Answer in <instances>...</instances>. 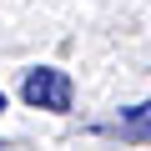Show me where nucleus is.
Listing matches in <instances>:
<instances>
[{
    "label": "nucleus",
    "mask_w": 151,
    "mask_h": 151,
    "mask_svg": "<svg viewBox=\"0 0 151 151\" xmlns=\"http://www.w3.org/2000/svg\"><path fill=\"white\" fill-rule=\"evenodd\" d=\"M121 131H126L131 141H151V106H136V111H126V116H121Z\"/></svg>",
    "instance_id": "nucleus-2"
},
{
    "label": "nucleus",
    "mask_w": 151,
    "mask_h": 151,
    "mask_svg": "<svg viewBox=\"0 0 151 151\" xmlns=\"http://www.w3.org/2000/svg\"><path fill=\"white\" fill-rule=\"evenodd\" d=\"M0 111H5V91H0Z\"/></svg>",
    "instance_id": "nucleus-3"
},
{
    "label": "nucleus",
    "mask_w": 151,
    "mask_h": 151,
    "mask_svg": "<svg viewBox=\"0 0 151 151\" xmlns=\"http://www.w3.org/2000/svg\"><path fill=\"white\" fill-rule=\"evenodd\" d=\"M25 106L35 111H70V76L55 70V65H40V70H25V86H20Z\"/></svg>",
    "instance_id": "nucleus-1"
}]
</instances>
